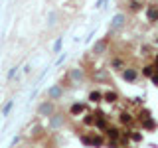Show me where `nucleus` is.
<instances>
[{
  "instance_id": "nucleus-3",
  "label": "nucleus",
  "mask_w": 158,
  "mask_h": 148,
  "mask_svg": "<svg viewBox=\"0 0 158 148\" xmlns=\"http://www.w3.org/2000/svg\"><path fill=\"white\" fill-rule=\"evenodd\" d=\"M105 136L109 138V140L121 142V138H123V130H121L118 126H111V125H109V128L105 130Z\"/></svg>"
},
{
  "instance_id": "nucleus-13",
  "label": "nucleus",
  "mask_w": 158,
  "mask_h": 148,
  "mask_svg": "<svg viewBox=\"0 0 158 148\" xmlns=\"http://www.w3.org/2000/svg\"><path fill=\"white\" fill-rule=\"evenodd\" d=\"M156 71H158V69H156V65H154V63H148V65H144V67H142V75H144V77H152Z\"/></svg>"
},
{
  "instance_id": "nucleus-20",
  "label": "nucleus",
  "mask_w": 158,
  "mask_h": 148,
  "mask_svg": "<svg viewBox=\"0 0 158 148\" xmlns=\"http://www.w3.org/2000/svg\"><path fill=\"white\" fill-rule=\"evenodd\" d=\"M131 140L140 142V140H142V134H140V132H131Z\"/></svg>"
},
{
  "instance_id": "nucleus-17",
  "label": "nucleus",
  "mask_w": 158,
  "mask_h": 148,
  "mask_svg": "<svg viewBox=\"0 0 158 148\" xmlns=\"http://www.w3.org/2000/svg\"><path fill=\"white\" fill-rule=\"evenodd\" d=\"M83 125L95 126V113H89V115H85V118H83Z\"/></svg>"
},
{
  "instance_id": "nucleus-14",
  "label": "nucleus",
  "mask_w": 158,
  "mask_h": 148,
  "mask_svg": "<svg viewBox=\"0 0 158 148\" xmlns=\"http://www.w3.org/2000/svg\"><path fill=\"white\" fill-rule=\"evenodd\" d=\"M87 101L89 103H101L103 101V93L101 91H91V93H89V97H87Z\"/></svg>"
},
{
  "instance_id": "nucleus-12",
  "label": "nucleus",
  "mask_w": 158,
  "mask_h": 148,
  "mask_svg": "<svg viewBox=\"0 0 158 148\" xmlns=\"http://www.w3.org/2000/svg\"><path fill=\"white\" fill-rule=\"evenodd\" d=\"M125 26V14H117L115 18H113V30H118Z\"/></svg>"
},
{
  "instance_id": "nucleus-24",
  "label": "nucleus",
  "mask_w": 158,
  "mask_h": 148,
  "mask_svg": "<svg viewBox=\"0 0 158 148\" xmlns=\"http://www.w3.org/2000/svg\"><path fill=\"white\" fill-rule=\"evenodd\" d=\"M105 2H107V0H97L95 6H97V8H103V4H105Z\"/></svg>"
},
{
  "instance_id": "nucleus-26",
  "label": "nucleus",
  "mask_w": 158,
  "mask_h": 148,
  "mask_svg": "<svg viewBox=\"0 0 158 148\" xmlns=\"http://www.w3.org/2000/svg\"><path fill=\"white\" fill-rule=\"evenodd\" d=\"M156 43H158V38H156Z\"/></svg>"
},
{
  "instance_id": "nucleus-6",
  "label": "nucleus",
  "mask_w": 158,
  "mask_h": 148,
  "mask_svg": "<svg viewBox=\"0 0 158 148\" xmlns=\"http://www.w3.org/2000/svg\"><path fill=\"white\" fill-rule=\"evenodd\" d=\"M61 97H63V87L61 85H53L48 91V99H49V101H57V99H61Z\"/></svg>"
},
{
  "instance_id": "nucleus-9",
  "label": "nucleus",
  "mask_w": 158,
  "mask_h": 148,
  "mask_svg": "<svg viewBox=\"0 0 158 148\" xmlns=\"http://www.w3.org/2000/svg\"><path fill=\"white\" fill-rule=\"evenodd\" d=\"M85 103H73L71 107H69V115L71 117H79V115H83L85 113Z\"/></svg>"
},
{
  "instance_id": "nucleus-22",
  "label": "nucleus",
  "mask_w": 158,
  "mask_h": 148,
  "mask_svg": "<svg viewBox=\"0 0 158 148\" xmlns=\"http://www.w3.org/2000/svg\"><path fill=\"white\" fill-rule=\"evenodd\" d=\"M150 79H152V83H154V85L158 87V71H156V73H154V75H152Z\"/></svg>"
},
{
  "instance_id": "nucleus-8",
  "label": "nucleus",
  "mask_w": 158,
  "mask_h": 148,
  "mask_svg": "<svg viewBox=\"0 0 158 148\" xmlns=\"http://www.w3.org/2000/svg\"><path fill=\"white\" fill-rule=\"evenodd\" d=\"M118 122H121V125H125V126H131L132 122H135V115H132V113H128V111H123L121 115H118Z\"/></svg>"
},
{
  "instance_id": "nucleus-5",
  "label": "nucleus",
  "mask_w": 158,
  "mask_h": 148,
  "mask_svg": "<svg viewBox=\"0 0 158 148\" xmlns=\"http://www.w3.org/2000/svg\"><path fill=\"white\" fill-rule=\"evenodd\" d=\"M63 122H65V118H63L61 113H53L49 117V128H59V126H63Z\"/></svg>"
},
{
  "instance_id": "nucleus-10",
  "label": "nucleus",
  "mask_w": 158,
  "mask_h": 148,
  "mask_svg": "<svg viewBox=\"0 0 158 148\" xmlns=\"http://www.w3.org/2000/svg\"><path fill=\"white\" fill-rule=\"evenodd\" d=\"M103 101L115 105V103L118 101V93H117V91H107V93H103Z\"/></svg>"
},
{
  "instance_id": "nucleus-19",
  "label": "nucleus",
  "mask_w": 158,
  "mask_h": 148,
  "mask_svg": "<svg viewBox=\"0 0 158 148\" xmlns=\"http://www.w3.org/2000/svg\"><path fill=\"white\" fill-rule=\"evenodd\" d=\"M12 107H14V103H12V101H8V103H6V107L2 109V115H4V117H8V113L12 111Z\"/></svg>"
},
{
  "instance_id": "nucleus-25",
  "label": "nucleus",
  "mask_w": 158,
  "mask_h": 148,
  "mask_svg": "<svg viewBox=\"0 0 158 148\" xmlns=\"http://www.w3.org/2000/svg\"><path fill=\"white\" fill-rule=\"evenodd\" d=\"M123 148H131V146H123Z\"/></svg>"
},
{
  "instance_id": "nucleus-4",
  "label": "nucleus",
  "mask_w": 158,
  "mask_h": 148,
  "mask_svg": "<svg viewBox=\"0 0 158 148\" xmlns=\"http://www.w3.org/2000/svg\"><path fill=\"white\" fill-rule=\"evenodd\" d=\"M123 79H125L127 83H132L138 79V69L136 67H125V71H123Z\"/></svg>"
},
{
  "instance_id": "nucleus-18",
  "label": "nucleus",
  "mask_w": 158,
  "mask_h": 148,
  "mask_svg": "<svg viewBox=\"0 0 158 148\" xmlns=\"http://www.w3.org/2000/svg\"><path fill=\"white\" fill-rule=\"evenodd\" d=\"M69 75H71V79H79V81H81V79H83V71H81V69H73Z\"/></svg>"
},
{
  "instance_id": "nucleus-7",
  "label": "nucleus",
  "mask_w": 158,
  "mask_h": 148,
  "mask_svg": "<svg viewBox=\"0 0 158 148\" xmlns=\"http://www.w3.org/2000/svg\"><path fill=\"white\" fill-rule=\"evenodd\" d=\"M146 20L148 22H158V4H148L146 6Z\"/></svg>"
},
{
  "instance_id": "nucleus-1",
  "label": "nucleus",
  "mask_w": 158,
  "mask_h": 148,
  "mask_svg": "<svg viewBox=\"0 0 158 148\" xmlns=\"http://www.w3.org/2000/svg\"><path fill=\"white\" fill-rule=\"evenodd\" d=\"M105 138H107V136L99 134V132H85V134L79 136V140H81L85 146H91V148H103V146H105Z\"/></svg>"
},
{
  "instance_id": "nucleus-11",
  "label": "nucleus",
  "mask_w": 158,
  "mask_h": 148,
  "mask_svg": "<svg viewBox=\"0 0 158 148\" xmlns=\"http://www.w3.org/2000/svg\"><path fill=\"white\" fill-rule=\"evenodd\" d=\"M111 67L115 69V71H125V61H123L121 57H113V61H111Z\"/></svg>"
},
{
  "instance_id": "nucleus-21",
  "label": "nucleus",
  "mask_w": 158,
  "mask_h": 148,
  "mask_svg": "<svg viewBox=\"0 0 158 148\" xmlns=\"http://www.w3.org/2000/svg\"><path fill=\"white\" fill-rule=\"evenodd\" d=\"M61 49V39H57L56 43H53V51H59Z\"/></svg>"
},
{
  "instance_id": "nucleus-23",
  "label": "nucleus",
  "mask_w": 158,
  "mask_h": 148,
  "mask_svg": "<svg viewBox=\"0 0 158 148\" xmlns=\"http://www.w3.org/2000/svg\"><path fill=\"white\" fill-rule=\"evenodd\" d=\"M14 75H16V67H12V69H10V71H8V79H12Z\"/></svg>"
},
{
  "instance_id": "nucleus-16",
  "label": "nucleus",
  "mask_w": 158,
  "mask_h": 148,
  "mask_svg": "<svg viewBox=\"0 0 158 148\" xmlns=\"http://www.w3.org/2000/svg\"><path fill=\"white\" fill-rule=\"evenodd\" d=\"M107 47V39H101V42L95 43V47H93V53H103Z\"/></svg>"
},
{
  "instance_id": "nucleus-15",
  "label": "nucleus",
  "mask_w": 158,
  "mask_h": 148,
  "mask_svg": "<svg viewBox=\"0 0 158 148\" xmlns=\"http://www.w3.org/2000/svg\"><path fill=\"white\" fill-rule=\"evenodd\" d=\"M142 6H144L142 0H128V10H131V12H138Z\"/></svg>"
},
{
  "instance_id": "nucleus-2",
  "label": "nucleus",
  "mask_w": 158,
  "mask_h": 148,
  "mask_svg": "<svg viewBox=\"0 0 158 148\" xmlns=\"http://www.w3.org/2000/svg\"><path fill=\"white\" fill-rule=\"evenodd\" d=\"M53 113H56V107H53V101H49V99H48V101H44L42 105L38 107V115L40 117H48L49 118Z\"/></svg>"
}]
</instances>
